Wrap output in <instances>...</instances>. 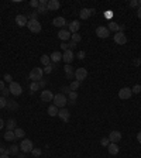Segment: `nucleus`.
Instances as JSON below:
<instances>
[{
    "label": "nucleus",
    "instance_id": "nucleus-5",
    "mask_svg": "<svg viewBox=\"0 0 141 158\" xmlns=\"http://www.w3.org/2000/svg\"><path fill=\"white\" fill-rule=\"evenodd\" d=\"M10 93L14 96H20L21 93H23V88H21V85L17 82H12L10 83Z\"/></svg>",
    "mask_w": 141,
    "mask_h": 158
},
{
    "label": "nucleus",
    "instance_id": "nucleus-41",
    "mask_svg": "<svg viewBox=\"0 0 141 158\" xmlns=\"http://www.w3.org/2000/svg\"><path fill=\"white\" fill-rule=\"evenodd\" d=\"M131 92H133V93H140V92H141V86L138 85V83H137V85H135L134 88L131 89Z\"/></svg>",
    "mask_w": 141,
    "mask_h": 158
},
{
    "label": "nucleus",
    "instance_id": "nucleus-34",
    "mask_svg": "<svg viewBox=\"0 0 141 158\" xmlns=\"http://www.w3.org/2000/svg\"><path fill=\"white\" fill-rule=\"evenodd\" d=\"M81 40H82V37H81V34H78V32H75V34L70 35V41H73V43H76V44L81 41Z\"/></svg>",
    "mask_w": 141,
    "mask_h": 158
},
{
    "label": "nucleus",
    "instance_id": "nucleus-21",
    "mask_svg": "<svg viewBox=\"0 0 141 158\" xmlns=\"http://www.w3.org/2000/svg\"><path fill=\"white\" fill-rule=\"evenodd\" d=\"M52 24L55 25V27H64L66 24V20L64 17H55V19L52 20Z\"/></svg>",
    "mask_w": 141,
    "mask_h": 158
},
{
    "label": "nucleus",
    "instance_id": "nucleus-2",
    "mask_svg": "<svg viewBox=\"0 0 141 158\" xmlns=\"http://www.w3.org/2000/svg\"><path fill=\"white\" fill-rule=\"evenodd\" d=\"M42 75H44V71L41 68H32L30 72V79L32 82H40L42 79Z\"/></svg>",
    "mask_w": 141,
    "mask_h": 158
},
{
    "label": "nucleus",
    "instance_id": "nucleus-42",
    "mask_svg": "<svg viewBox=\"0 0 141 158\" xmlns=\"http://www.w3.org/2000/svg\"><path fill=\"white\" fill-rule=\"evenodd\" d=\"M38 4H40V1H37V0H31V1H30V6L35 7V9H38Z\"/></svg>",
    "mask_w": 141,
    "mask_h": 158
},
{
    "label": "nucleus",
    "instance_id": "nucleus-4",
    "mask_svg": "<svg viewBox=\"0 0 141 158\" xmlns=\"http://www.w3.org/2000/svg\"><path fill=\"white\" fill-rule=\"evenodd\" d=\"M32 148H34V146H32V141H31V140L23 139L21 144H20V150L24 152V154H28V152L32 151Z\"/></svg>",
    "mask_w": 141,
    "mask_h": 158
},
{
    "label": "nucleus",
    "instance_id": "nucleus-10",
    "mask_svg": "<svg viewBox=\"0 0 141 158\" xmlns=\"http://www.w3.org/2000/svg\"><path fill=\"white\" fill-rule=\"evenodd\" d=\"M133 95V92H131V89L130 88H122L119 90V97L123 99V100H126V99H130Z\"/></svg>",
    "mask_w": 141,
    "mask_h": 158
},
{
    "label": "nucleus",
    "instance_id": "nucleus-28",
    "mask_svg": "<svg viewBox=\"0 0 141 158\" xmlns=\"http://www.w3.org/2000/svg\"><path fill=\"white\" fill-rule=\"evenodd\" d=\"M14 134H16V137H17V139H24V136H26L24 130H23V128H20V127L14 128Z\"/></svg>",
    "mask_w": 141,
    "mask_h": 158
},
{
    "label": "nucleus",
    "instance_id": "nucleus-56",
    "mask_svg": "<svg viewBox=\"0 0 141 158\" xmlns=\"http://www.w3.org/2000/svg\"><path fill=\"white\" fill-rule=\"evenodd\" d=\"M137 16H138V19H141V7H138V10H137Z\"/></svg>",
    "mask_w": 141,
    "mask_h": 158
},
{
    "label": "nucleus",
    "instance_id": "nucleus-59",
    "mask_svg": "<svg viewBox=\"0 0 141 158\" xmlns=\"http://www.w3.org/2000/svg\"><path fill=\"white\" fill-rule=\"evenodd\" d=\"M138 7H141V0H138Z\"/></svg>",
    "mask_w": 141,
    "mask_h": 158
},
{
    "label": "nucleus",
    "instance_id": "nucleus-54",
    "mask_svg": "<svg viewBox=\"0 0 141 158\" xmlns=\"http://www.w3.org/2000/svg\"><path fill=\"white\" fill-rule=\"evenodd\" d=\"M137 141L141 144V131H138V134H137Z\"/></svg>",
    "mask_w": 141,
    "mask_h": 158
},
{
    "label": "nucleus",
    "instance_id": "nucleus-55",
    "mask_svg": "<svg viewBox=\"0 0 141 158\" xmlns=\"http://www.w3.org/2000/svg\"><path fill=\"white\" fill-rule=\"evenodd\" d=\"M62 90H64V93H66V92L69 93V92H70V90H69V86H65V88H62Z\"/></svg>",
    "mask_w": 141,
    "mask_h": 158
},
{
    "label": "nucleus",
    "instance_id": "nucleus-8",
    "mask_svg": "<svg viewBox=\"0 0 141 158\" xmlns=\"http://www.w3.org/2000/svg\"><path fill=\"white\" fill-rule=\"evenodd\" d=\"M96 35L99 38H107L110 35L109 28H107V27H103V25L97 27V28H96Z\"/></svg>",
    "mask_w": 141,
    "mask_h": 158
},
{
    "label": "nucleus",
    "instance_id": "nucleus-18",
    "mask_svg": "<svg viewBox=\"0 0 141 158\" xmlns=\"http://www.w3.org/2000/svg\"><path fill=\"white\" fill-rule=\"evenodd\" d=\"M58 116H59V119H62L65 123L69 120V112H68V110H66L65 107L59 109V112H58Z\"/></svg>",
    "mask_w": 141,
    "mask_h": 158
},
{
    "label": "nucleus",
    "instance_id": "nucleus-24",
    "mask_svg": "<svg viewBox=\"0 0 141 158\" xmlns=\"http://www.w3.org/2000/svg\"><path fill=\"white\" fill-rule=\"evenodd\" d=\"M58 112H59V109H58L57 106H54V105H51V106L48 107V114H50L51 117H55V116H58Z\"/></svg>",
    "mask_w": 141,
    "mask_h": 158
},
{
    "label": "nucleus",
    "instance_id": "nucleus-53",
    "mask_svg": "<svg viewBox=\"0 0 141 158\" xmlns=\"http://www.w3.org/2000/svg\"><path fill=\"white\" fill-rule=\"evenodd\" d=\"M3 154H6V148H3L0 146V155H3Z\"/></svg>",
    "mask_w": 141,
    "mask_h": 158
},
{
    "label": "nucleus",
    "instance_id": "nucleus-6",
    "mask_svg": "<svg viewBox=\"0 0 141 158\" xmlns=\"http://www.w3.org/2000/svg\"><path fill=\"white\" fill-rule=\"evenodd\" d=\"M114 43L116 44H119V45L127 44V35H126L124 32H122V31L116 32L114 34Z\"/></svg>",
    "mask_w": 141,
    "mask_h": 158
},
{
    "label": "nucleus",
    "instance_id": "nucleus-44",
    "mask_svg": "<svg viewBox=\"0 0 141 158\" xmlns=\"http://www.w3.org/2000/svg\"><path fill=\"white\" fill-rule=\"evenodd\" d=\"M104 17H106V19H112V17H113V13H112V10H107V12L104 13Z\"/></svg>",
    "mask_w": 141,
    "mask_h": 158
},
{
    "label": "nucleus",
    "instance_id": "nucleus-45",
    "mask_svg": "<svg viewBox=\"0 0 141 158\" xmlns=\"http://www.w3.org/2000/svg\"><path fill=\"white\" fill-rule=\"evenodd\" d=\"M37 16H38V13H37V12H32L31 14H30V20H37Z\"/></svg>",
    "mask_w": 141,
    "mask_h": 158
},
{
    "label": "nucleus",
    "instance_id": "nucleus-51",
    "mask_svg": "<svg viewBox=\"0 0 141 158\" xmlns=\"http://www.w3.org/2000/svg\"><path fill=\"white\" fill-rule=\"evenodd\" d=\"M4 126H6V123H4V121H3V119L0 117V130H1V128H3Z\"/></svg>",
    "mask_w": 141,
    "mask_h": 158
},
{
    "label": "nucleus",
    "instance_id": "nucleus-40",
    "mask_svg": "<svg viewBox=\"0 0 141 158\" xmlns=\"http://www.w3.org/2000/svg\"><path fill=\"white\" fill-rule=\"evenodd\" d=\"M100 144H102L103 147H109V144H110L109 137H107V139H106V137H104V139H102V141H100Z\"/></svg>",
    "mask_w": 141,
    "mask_h": 158
},
{
    "label": "nucleus",
    "instance_id": "nucleus-25",
    "mask_svg": "<svg viewBox=\"0 0 141 158\" xmlns=\"http://www.w3.org/2000/svg\"><path fill=\"white\" fill-rule=\"evenodd\" d=\"M16 139H17V137H16L14 131H9V130H7L6 133H4V140H6V141H14Z\"/></svg>",
    "mask_w": 141,
    "mask_h": 158
},
{
    "label": "nucleus",
    "instance_id": "nucleus-33",
    "mask_svg": "<svg viewBox=\"0 0 141 158\" xmlns=\"http://www.w3.org/2000/svg\"><path fill=\"white\" fill-rule=\"evenodd\" d=\"M68 99H69L70 103H75V100L78 99V92H69V95H68Z\"/></svg>",
    "mask_w": 141,
    "mask_h": 158
},
{
    "label": "nucleus",
    "instance_id": "nucleus-46",
    "mask_svg": "<svg viewBox=\"0 0 141 158\" xmlns=\"http://www.w3.org/2000/svg\"><path fill=\"white\" fill-rule=\"evenodd\" d=\"M61 48H62L64 51L69 50V44H66V43H62V44H61Z\"/></svg>",
    "mask_w": 141,
    "mask_h": 158
},
{
    "label": "nucleus",
    "instance_id": "nucleus-12",
    "mask_svg": "<svg viewBox=\"0 0 141 158\" xmlns=\"http://www.w3.org/2000/svg\"><path fill=\"white\" fill-rule=\"evenodd\" d=\"M73 58H75V55H73V52H72V50H66L64 51V54H62V61H65V62L69 65L72 61H73Z\"/></svg>",
    "mask_w": 141,
    "mask_h": 158
},
{
    "label": "nucleus",
    "instance_id": "nucleus-58",
    "mask_svg": "<svg viewBox=\"0 0 141 158\" xmlns=\"http://www.w3.org/2000/svg\"><path fill=\"white\" fill-rule=\"evenodd\" d=\"M0 158H10L7 154H3V155H0Z\"/></svg>",
    "mask_w": 141,
    "mask_h": 158
},
{
    "label": "nucleus",
    "instance_id": "nucleus-30",
    "mask_svg": "<svg viewBox=\"0 0 141 158\" xmlns=\"http://www.w3.org/2000/svg\"><path fill=\"white\" fill-rule=\"evenodd\" d=\"M41 63H42L44 66H47V65H50V63H51V58H50V55H47V54H44V55L41 57Z\"/></svg>",
    "mask_w": 141,
    "mask_h": 158
},
{
    "label": "nucleus",
    "instance_id": "nucleus-11",
    "mask_svg": "<svg viewBox=\"0 0 141 158\" xmlns=\"http://www.w3.org/2000/svg\"><path fill=\"white\" fill-rule=\"evenodd\" d=\"M41 100L42 102H52L54 100V93H52L51 90H48V89H45L41 92Z\"/></svg>",
    "mask_w": 141,
    "mask_h": 158
},
{
    "label": "nucleus",
    "instance_id": "nucleus-17",
    "mask_svg": "<svg viewBox=\"0 0 141 158\" xmlns=\"http://www.w3.org/2000/svg\"><path fill=\"white\" fill-rule=\"evenodd\" d=\"M79 28H81V23H79L78 20H73V21L69 23V32L75 34V32L79 31Z\"/></svg>",
    "mask_w": 141,
    "mask_h": 158
},
{
    "label": "nucleus",
    "instance_id": "nucleus-7",
    "mask_svg": "<svg viewBox=\"0 0 141 158\" xmlns=\"http://www.w3.org/2000/svg\"><path fill=\"white\" fill-rule=\"evenodd\" d=\"M86 76H88V71L85 69V68H78L75 71V79H76L78 82H82L83 79H86Z\"/></svg>",
    "mask_w": 141,
    "mask_h": 158
},
{
    "label": "nucleus",
    "instance_id": "nucleus-27",
    "mask_svg": "<svg viewBox=\"0 0 141 158\" xmlns=\"http://www.w3.org/2000/svg\"><path fill=\"white\" fill-rule=\"evenodd\" d=\"M17 152H19V146H16V144L6 150V154H7V155H10V154H14V155H17Z\"/></svg>",
    "mask_w": 141,
    "mask_h": 158
},
{
    "label": "nucleus",
    "instance_id": "nucleus-26",
    "mask_svg": "<svg viewBox=\"0 0 141 158\" xmlns=\"http://www.w3.org/2000/svg\"><path fill=\"white\" fill-rule=\"evenodd\" d=\"M64 71H65V74H66V78H68V79L75 75V74H73V71H72V68H70V65H68V63L64 66Z\"/></svg>",
    "mask_w": 141,
    "mask_h": 158
},
{
    "label": "nucleus",
    "instance_id": "nucleus-39",
    "mask_svg": "<svg viewBox=\"0 0 141 158\" xmlns=\"http://www.w3.org/2000/svg\"><path fill=\"white\" fill-rule=\"evenodd\" d=\"M41 150H40V148H32V151H31V154L32 155H34V157H40V155H41Z\"/></svg>",
    "mask_w": 141,
    "mask_h": 158
},
{
    "label": "nucleus",
    "instance_id": "nucleus-29",
    "mask_svg": "<svg viewBox=\"0 0 141 158\" xmlns=\"http://www.w3.org/2000/svg\"><path fill=\"white\" fill-rule=\"evenodd\" d=\"M14 127H16V120L10 119V120L6 123V128L9 130V131H14Z\"/></svg>",
    "mask_w": 141,
    "mask_h": 158
},
{
    "label": "nucleus",
    "instance_id": "nucleus-9",
    "mask_svg": "<svg viewBox=\"0 0 141 158\" xmlns=\"http://www.w3.org/2000/svg\"><path fill=\"white\" fill-rule=\"evenodd\" d=\"M95 13H96L95 9H85L83 7V9L81 10V13H79V17H81L82 20H88L90 16H92V14H95Z\"/></svg>",
    "mask_w": 141,
    "mask_h": 158
},
{
    "label": "nucleus",
    "instance_id": "nucleus-14",
    "mask_svg": "<svg viewBox=\"0 0 141 158\" xmlns=\"http://www.w3.org/2000/svg\"><path fill=\"white\" fill-rule=\"evenodd\" d=\"M16 23H17L19 27H24V25H27V23H28V17L24 16V14H19V16L16 17Z\"/></svg>",
    "mask_w": 141,
    "mask_h": 158
},
{
    "label": "nucleus",
    "instance_id": "nucleus-19",
    "mask_svg": "<svg viewBox=\"0 0 141 158\" xmlns=\"http://www.w3.org/2000/svg\"><path fill=\"white\" fill-rule=\"evenodd\" d=\"M50 58H51V62L57 63V62H59V61L62 59V54H61L59 51H54L51 55H50Z\"/></svg>",
    "mask_w": 141,
    "mask_h": 158
},
{
    "label": "nucleus",
    "instance_id": "nucleus-50",
    "mask_svg": "<svg viewBox=\"0 0 141 158\" xmlns=\"http://www.w3.org/2000/svg\"><path fill=\"white\" fill-rule=\"evenodd\" d=\"M76 47V43H73V41H70V44H69V50H73Z\"/></svg>",
    "mask_w": 141,
    "mask_h": 158
},
{
    "label": "nucleus",
    "instance_id": "nucleus-13",
    "mask_svg": "<svg viewBox=\"0 0 141 158\" xmlns=\"http://www.w3.org/2000/svg\"><path fill=\"white\" fill-rule=\"evenodd\" d=\"M109 140H110V143H114V144H117L120 140H122V133L120 131H112V133L109 134Z\"/></svg>",
    "mask_w": 141,
    "mask_h": 158
},
{
    "label": "nucleus",
    "instance_id": "nucleus-15",
    "mask_svg": "<svg viewBox=\"0 0 141 158\" xmlns=\"http://www.w3.org/2000/svg\"><path fill=\"white\" fill-rule=\"evenodd\" d=\"M47 7H48V10H50V12H55V10H58V9L61 7V3H59L58 0H48Z\"/></svg>",
    "mask_w": 141,
    "mask_h": 158
},
{
    "label": "nucleus",
    "instance_id": "nucleus-43",
    "mask_svg": "<svg viewBox=\"0 0 141 158\" xmlns=\"http://www.w3.org/2000/svg\"><path fill=\"white\" fill-rule=\"evenodd\" d=\"M1 93H3V96H4V97H6V96L10 95V89H9V88H4L3 90H1Z\"/></svg>",
    "mask_w": 141,
    "mask_h": 158
},
{
    "label": "nucleus",
    "instance_id": "nucleus-3",
    "mask_svg": "<svg viewBox=\"0 0 141 158\" xmlns=\"http://www.w3.org/2000/svg\"><path fill=\"white\" fill-rule=\"evenodd\" d=\"M27 27H28V30L34 34H38L41 31V23H40L38 20H28V23H27Z\"/></svg>",
    "mask_w": 141,
    "mask_h": 158
},
{
    "label": "nucleus",
    "instance_id": "nucleus-48",
    "mask_svg": "<svg viewBox=\"0 0 141 158\" xmlns=\"http://www.w3.org/2000/svg\"><path fill=\"white\" fill-rule=\"evenodd\" d=\"M78 58H79V59H83L85 58V51H79V52H78Z\"/></svg>",
    "mask_w": 141,
    "mask_h": 158
},
{
    "label": "nucleus",
    "instance_id": "nucleus-20",
    "mask_svg": "<svg viewBox=\"0 0 141 158\" xmlns=\"http://www.w3.org/2000/svg\"><path fill=\"white\" fill-rule=\"evenodd\" d=\"M70 35H72V34H70L68 30H61V31L58 32V38H59V40H62V41H66V40H69Z\"/></svg>",
    "mask_w": 141,
    "mask_h": 158
},
{
    "label": "nucleus",
    "instance_id": "nucleus-38",
    "mask_svg": "<svg viewBox=\"0 0 141 158\" xmlns=\"http://www.w3.org/2000/svg\"><path fill=\"white\" fill-rule=\"evenodd\" d=\"M30 89H31V92H35V90H38V89H40L38 82H32L31 85H30Z\"/></svg>",
    "mask_w": 141,
    "mask_h": 158
},
{
    "label": "nucleus",
    "instance_id": "nucleus-49",
    "mask_svg": "<svg viewBox=\"0 0 141 158\" xmlns=\"http://www.w3.org/2000/svg\"><path fill=\"white\" fill-rule=\"evenodd\" d=\"M38 85H40V88H44L45 85H47V82H45L44 79H41V81H40V82H38Z\"/></svg>",
    "mask_w": 141,
    "mask_h": 158
},
{
    "label": "nucleus",
    "instance_id": "nucleus-1",
    "mask_svg": "<svg viewBox=\"0 0 141 158\" xmlns=\"http://www.w3.org/2000/svg\"><path fill=\"white\" fill-rule=\"evenodd\" d=\"M54 106H57L58 109H62L66 106L68 103V97L64 95V93H58V95H54Z\"/></svg>",
    "mask_w": 141,
    "mask_h": 158
},
{
    "label": "nucleus",
    "instance_id": "nucleus-47",
    "mask_svg": "<svg viewBox=\"0 0 141 158\" xmlns=\"http://www.w3.org/2000/svg\"><path fill=\"white\" fill-rule=\"evenodd\" d=\"M138 6V1H137V0H131V1H130V7H137Z\"/></svg>",
    "mask_w": 141,
    "mask_h": 158
},
{
    "label": "nucleus",
    "instance_id": "nucleus-31",
    "mask_svg": "<svg viewBox=\"0 0 141 158\" xmlns=\"http://www.w3.org/2000/svg\"><path fill=\"white\" fill-rule=\"evenodd\" d=\"M79 85H81V82H78V81H73V82H70L69 90H70V92H76L78 88H79Z\"/></svg>",
    "mask_w": 141,
    "mask_h": 158
},
{
    "label": "nucleus",
    "instance_id": "nucleus-57",
    "mask_svg": "<svg viewBox=\"0 0 141 158\" xmlns=\"http://www.w3.org/2000/svg\"><path fill=\"white\" fill-rule=\"evenodd\" d=\"M141 63V59L138 58V59H134V65H140Z\"/></svg>",
    "mask_w": 141,
    "mask_h": 158
},
{
    "label": "nucleus",
    "instance_id": "nucleus-22",
    "mask_svg": "<svg viewBox=\"0 0 141 158\" xmlns=\"http://www.w3.org/2000/svg\"><path fill=\"white\" fill-rule=\"evenodd\" d=\"M107 150H109V154H112V155L119 154V147H117V144H114V143H110L109 147H107Z\"/></svg>",
    "mask_w": 141,
    "mask_h": 158
},
{
    "label": "nucleus",
    "instance_id": "nucleus-16",
    "mask_svg": "<svg viewBox=\"0 0 141 158\" xmlns=\"http://www.w3.org/2000/svg\"><path fill=\"white\" fill-rule=\"evenodd\" d=\"M47 4H48V1H47V0H40V4H38V9H37V13H40V14H45V13L48 12V7H47Z\"/></svg>",
    "mask_w": 141,
    "mask_h": 158
},
{
    "label": "nucleus",
    "instance_id": "nucleus-23",
    "mask_svg": "<svg viewBox=\"0 0 141 158\" xmlns=\"http://www.w3.org/2000/svg\"><path fill=\"white\" fill-rule=\"evenodd\" d=\"M107 28H109V31H114V32L120 31V25L117 24L116 21H110L109 25H107Z\"/></svg>",
    "mask_w": 141,
    "mask_h": 158
},
{
    "label": "nucleus",
    "instance_id": "nucleus-52",
    "mask_svg": "<svg viewBox=\"0 0 141 158\" xmlns=\"http://www.w3.org/2000/svg\"><path fill=\"white\" fill-rule=\"evenodd\" d=\"M4 88H6V86H4V81H0V92H1Z\"/></svg>",
    "mask_w": 141,
    "mask_h": 158
},
{
    "label": "nucleus",
    "instance_id": "nucleus-32",
    "mask_svg": "<svg viewBox=\"0 0 141 158\" xmlns=\"http://www.w3.org/2000/svg\"><path fill=\"white\" fill-rule=\"evenodd\" d=\"M6 107H9L10 109V110H16V109H19V105H17V103H16V102H13V100H7V106Z\"/></svg>",
    "mask_w": 141,
    "mask_h": 158
},
{
    "label": "nucleus",
    "instance_id": "nucleus-37",
    "mask_svg": "<svg viewBox=\"0 0 141 158\" xmlns=\"http://www.w3.org/2000/svg\"><path fill=\"white\" fill-rule=\"evenodd\" d=\"M3 81H4V82L12 83V82H13V76L10 75V74H6V75L3 76Z\"/></svg>",
    "mask_w": 141,
    "mask_h": 158
},
{
    "label": "nucleus",
    "instance_id": "nucleus-36",
    "mask_svg": "<svg viewBox=\"0 0 141 158\" xmlns=\"http://www.w3.org/2000/svg\"><path fill=\"white\" fill-rule=\"evenodd\" d=\"M52 69H54V65H52V63H50V65H47L42 71H44V74H51Z\"/></svg>",
    "mask_w": 141,
    "mask_h": 158
},
{
    "label": "nucleus",
    "instance_id": "nucleus-35",
    "mask_svg": "<svg viewBox=\"0 0 141 158\" xmlns=\"http://www.w3.org/2000/svg\"><path fill=\"white\" fill-rule=\"evenodd\" d=\"M6 106H7V99L4 96H0V109L6 107Z\"/></svg>",
    "mask_w": 141,
    "mask_h": 158
}]
</instances>
